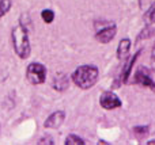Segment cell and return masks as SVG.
I'll list each match as a JSON object with an SVG mask.
<instances>
[{"instance_id":"14","label":"cell","mask_w":155,"mask_h":145,"mask_svg":"<svg viewBox=\"0 0 155 145\" xmlns=\"http://www.w3.org/2000/svg\"><path fill=\"white\" fill-rule=\"evenodd\" d=\"M11 0H0V18L7 15L8 11L11 10Z\"/></svg>"},{"instance_id":"8","label":"cell","mask_w":155,"mask_h":145,"mask_svg":"<svg viewBox=\"0 0 155 145\" xmlns=\"http://www.w3.org/2000/svg\"><path fill=\"white\" fill-rule=\"evenodd\" d=\"M140 53H142V50H137L134 56H131L128 60H127L125 65H124L123 73H121V81H123V83H127V81H128V77H129V75H131V71H132V68H134L135 62H136L137 58H139Z\"/></svg>"},{"instance_id":"2","label":"cell","mask_w":155,"mask_h":145,"mask_svg":"<svg viewBox=\"0 0 155 145\" xmlns=\"http://www.w3.org/2000/svg\"><path fill=\"white\" fill-rule=\"evenodd\" d=\"M11 38H12V46L14 52L19 58H27L31 53V46H30V39H29V31L23 24H16L12 27L11 31Z\"/></svg>"},{"instance_id":"4","label":"cell","mask_w":155,"mask_h":145,"mask_svg":"<svg viewBox=\"0 0 155 145\" xmlns=\"http://www.w3.org/2000/svg\"><path fill=\"white\" fill-rule=\"evenodd\" d=\"M121 105H123L121 99L113 91H105L99 96V106L105 110H114V109L121 107Z\"/></svg>"},{"instance_id":"6","label":"cell","mask_w":155,"mask_h":145,"mask_svg":"<svg viewBox=\"0 0 155 145\" xmlns=\"http://www.w3.org/2000/svg\"><path fill=\"white\" fill-rule=\"evenodd\" d=\"M135 81L137 84H140V86L147 87V88H151L155 91V81L153 80L150 72L146 68H139L136 71V73H135Z\"/></svg>"},{"instance_id":"3","label":"cell","mask_w":155,"mask_h":145,"mask_svg":"<svg viewBox=\"0 0 155 145\" xmlns=\"http://www.w3.org/2000/svg\"><path fill=\"white\" fill-rule=\"evenodd\" d=\"M26 79L29 83L38 86L45 83L46 80V68L41 62H30L26 69Z\"/></svg>"},{"instance_id":"11","label":"cell","mask_w":155,"mask_h":145,"mask_svg":"<svg viewBox=\"0 0 155 145\" xmlns=\"http://www.w3.org/2000/svg\"><path fill=\"white\" fill-rule=\"evenodd\" d=\"M63 81H68V77L65 75H63L61 77H54L52 86H53V88L56 90V91H64L68 87V84H63Z\"/></svg>"},{"instance_id":"9","label":"cell","mask_w":155,"mask_h":145,"mask_svg":"<svg viewBox=\"0 0 155 145\" xmlns=\"http://www.w3.org/2000/svg\"><path fill=\"white\" fill-rule=\"evenodd\" d=\"M129 50H131V39L129 38H123L117 46V57L120 60L127 58V56L129 54Z\"/></svg>"},{"instance_id":"13","label":"cell","mask_w":155,"mask_h":145,"mask_svg":"<svg viewBox=\"0 0 155 145\" xmlns=\"http://www.w3.org/2000/svg\"><path fill=\"white\" fill-rule=\"evenodd\" d=\"M41 19H42L45 23H52L54 20V12L53 10H49V8H45V10L41 11Z\"/></svg>"},{"instance_id":"12","label":"cell","mask_w":155,"mask_h":145,"mask_svg":"<svg viewBox=\"0 0 155 145\" xmlns=\"http://www.w3.org/2000/svg\"><path fill=\"white\" fill-rule=\"evenodd\" d=\"M64 144L65 145H83V144H86V143H84V140H83L82 137H79V136H76V134H68L67 138H65V141H64Z\"/></svg>"},{"instance_id":"15","label":"cell","mask_w":155,"mask_h":145,"mask_svg":"<svg viewBox=\"0 0 155 145\" xmlns=\"http://www.w3.org/2000/svg\"><path fill=\"white\" fill-rule=\"evenodd\" d=\"M135 133L136 134H140V136H144L148 133V126H135L134 128Z\"/></svg>"},{"instance_id":"1","label":"cell","mask_w":155,"mask_h":145,"mask_svg":"<svg viewBox=\"0 0 155 145\" xmlns=\"http://www.w3.org/2000/svg\"><path fill=\"white\" fill-rule=\"evenodd\" d=\"M99 71L95 65L84 64L78 67L71 75V80L74 81L76 87L82 90H88L93 86H95L98 81Z\"/></svg>"},{"instance_id":"7","label":"cell","mask_w":155,"mask_h":145,"mask_svg":"<svg viewBox=\"0 0 155 145\" xmlns=\"http://www.w3.org/2000/svg\"><path fill=\"white\" fill-rule=\"evenodd\" d=\"M64 119H65V113L63 110H57V111H54V113H52L51 115L45 119L44 128H45V129H57V128H60L63 125Z\"/></svg>"},{"instance_id":"5","label":"cell","mask_w":155,"mask_h":145,"mask_svg":"<svg viewBox=\"0 0 155 145\" xmlns=\"http://www.w3.org/2000/svg\"><path fill=\"white\" fill-rule=\"evenodd\" d=\"M116 33H117V26H116L113 22L107 23L106 26H104L102 29L97 30L95 34V39L98 41L99 43H109L113 38L116 37Z\"/></svg>"},{"instance_id":"16","label":"cell","mask_w":155,"mask_h":145,"mask_svg":"<svg viewBox=\"0 0 155 145\" xmlns=\"http://www.w3.org/2000/svg\"><path fill=\"white\" fill-rule=\"evenodd\" d=\"M154 0H139V4H140V8H142L143 11H146L148 7H150V4L153 3Z\"/></svg>"},{"instance_id":"10","label":"cell","mask_w":155,"mask_h":145,"mask_svg":"<svg viewBox=\"0 0 155 145\" xmlns=\"http://www.w3.org/2000/svg\"><path fill=\"white\" fill-rule=\"evenodd\" d=\"M144 22L147 24L155 23V0L150 4V7L144 11Z\"/></svg>"}]
</instances>
